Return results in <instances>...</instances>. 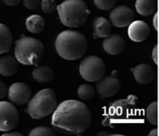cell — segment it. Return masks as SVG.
Instances as JSON below:
<instances>
[{
	"instance_id": "23",
	"label": "cell",
	"mask_w": 159,
	"mask_h": 136,
	"mask_svg": "<svg viewBox=\"0 0 159 136\" xmlns=\"http://www.w3.org/2000/svg\"><path fill=\"white\" fill-rule=\"evenodd\" d=\"M30 136H55L56 132L47 126H38L31 130L29 134Z\"/></svg>"
},
{
	"instance_id": "2",
	"label": "cell",
	"mask_w": 159,
	"mask_h": 136,
	"mask_svg": "<svg viewBox=\"0 0 159 136\" xmlns=\"http://www.w3.org/2000/svg\"><path fill=\"white\" fill-rule=\"evenodd\" d=\"M88 49V42L84 34L74 30H66L58 35L55 50L63 59L69 61L81 59Z\"/></svg>"
},
{
	"instance_id": "22",
	"label": "cell",
	"mask_w": 159,
	"mask_h": 136,
	"mask_svg": "<svg viewBox=\"0 0 159 136\" xmlns=\"http://www.w3.org/2000/svg\"><path fill=\"white\" fill-rule=\"evenodd\" d=\"M147 120L153 126L157 125V101H153L150 103L149 105L147 107L146 112Z\"/></svg>"
},
{
	"instance_id": "8",
	"label": "cell",
	"mask_w": 159,
	"mask_h": 136,
	"mask_svg": "<svg viewBox=\"0 0 159 136\" xmlns=\"http://www.w3.org/2000/svg\"><path fill=\"white\" fill-rule=\"evenodd\" d=\"M19 112L12 103L0 101V131L12 130L19 123Z\"/></svg>"
},
{
	"instance_id": "10",
	"label": "cell",
	"mask_w": 159,
	"mask_h": 136,
	"mask_svg": "<svg viewBox=\"0 0 159 136\" xmlns=\"http://www.w3.org/2000/svg\"><path fill=\"white\" fill-rule=\"evenodd\" d=\"M7 94L11 102L17 105H22L30 101L32 91L26 84L17 82L10 86Z\"/></svg>"
},
{
	"instance_id": "31",
	"label": "cell",
	"mask_w": 159,
	"mask_h": 136,
	"mask_svg": "<svg viewBox=\"0 0 159 136\" xmlns=\"http://www.w3.org/2000/svg\"><path fill=\"white\" fill-rule=\"evenodd\" d=\"M2 136H22V134H20V132L11 130V131L5 132L4 134H2Z\"/></svg>"
},
{
	"instance_id": "20",
	"label": "cell",
	"mask_w": 159,
	"mask_h": 136,
	"mask_svg": "<svg viewBox=\"0 0 159 136\" xmlns=\"http://www.w3.org/2000/svg\"><path fill=\"white\" fill-rule=\"evenodd\" d=\"M135 7L140 15L149 16L156 10V2L155 0H136Z\"/></svg>"
},
{
	"instance_id": "17",
	"label": "cell",
	"mask_w": 159,
	"mask_h": 136,
	"mask_svg": "<svg viewBox=\"0 0 159 136\" xmlns=\"http://www.w3.org/2000/svg\"><path fill=\"white\" fill-rule=\"evenodd\" d=\"M12 45V34L5 24L0 23V55L8 53Z\"/></svg>"
},
{
	"instance_id": "28",
	"label": "cell",
	"mask_w": 159,
	"mask_h": 136,
	"mask_svg": "<svg viewBox=\"0 0 159 136\" xmlns=\"http://www.w3.org/2000/svg\"><path fill=\"white\" fill-rule=\"evenodd\" d=\"M152 59L156 64L158 63V45H156L153 47L152 51Z\"/></svg>"
},
{
	"instance_id": "25",
	"label": "cell",
	"mask_w": 159,
	"mask_h": 136,
	"mask_svg": "<svg viewBox=\"0 0 159 136\" xmlns=\"http://www.w3.org/2000/svg\"><path fill=\"white\" fill-rule=\"evenodd\" d=\"M41 7L43 12L51 13L56 9L57 6L55 0H42Z\"/></svg>"
},
{
	"instance_id": "21",
	"label": "cell",
	"mask_w": 159,
	"mask_h": 136,
	"mask_svg": "<svg viewBox=\"0 0 159 136\" xmlns=\"http://www.w3.org/2000/svg\"><path fill=\"white\" fill-rule=\"evenodd\" d=\"M78 96L83 101H89L94 96L95 88L90 84H81L78 88Z\"/></svg>"
},
{
	"instance_id": "33",
	"label": "cell",
	"mask_w": 159,
	"mask_h": 136,
	"mask_svg": "<svg viewBox=\"0 0 159 136\" xmlns=\"http://www.w3.org/2000/svg\"><path fill=\"white\" fill-rule=\"evenodd\" d=\"M112 134H111V133L108 131H101L98 133V136H112Z\"/></svg>"
},
{
	"instance_id": "32",
	"label": "cell",
	"mask_w": 159,
	"mask_h": 136,
	"mask_svg": "<svg viewBox=\"0 0 159 136\" xmlns=\"http://www.w3.org/2000/svg\"><path fill=\"white\" fill-rule=\"evenodd\" d=\"M157 135H158V130H157V128L153 129V130H150V132L149 133V136H157Z\"/></svg>"
},
{
	"instance_id": "5",
	"label": "cell",
	"mask_w": 159,
	"mask_h": 136,
	"mask_svg": "<svg viewBox=\"0 0 159 136\" xmlns=\"http://www.w3.org/2000/svg\"><path fill=\"white\" fill-rule=\"evenodd\" d=\"M57 107V96L51 88H44L29 101L27 113L34 119H42L50 115Z\"/></svg>"
},
{
	"instance_id": "13",
	"label": "cell",
	"mask_w": 159,
	"mask_h": 136,
	"mask_svg": "<svg viewBox=\"0 0 159 136\" xmlns=\"http://www.w3.org/2000/svg\"><path fill=\"white\" fill-rule=\"evenodd\" d=\"M135 80L140 84H148L154 80L155 73L153 67L146 63H141L131 69Z\"/></svg>"
},
{
	"instance_id": "16",
	"label": "cell",
	"mask_w": 159,
	"mask_h": 136,
	"mask_svg": "<svg viewBox=\"0 0 159 136\" xmlns=\"http://www.w3.org/2000/svg\"><path fill=\"white\" fill-rule=\"evenodd\" d=\"M18 61L15 57L5 55L0 58V74L3 76H11L18 71Z\"/></svg>"
},
{
	"instance_id": "1",
	"label": "cell",
	"mask_w": 159,
	"mask_h": 136,
	"mask_svg": "<svg viewBox=\"0 0 159 136\" xmlns=\"http://www.w3.org/2000/svg\"><path fill=\"white\" fill-rule=\"evenodd\" d=\"M92 114L87 105L76 100H66L53 112L51 125L55 132L65 134H81L88 130Z\"/></svg>"
},
{
	"instance_id": "34",
	"label": "cell",
	"mask_w": 159,
	"mask_h": 136,
	"mask_svg": "<svg viewBox=\"0 0 159 136\" xmlns=\"http://www.w3.org/2000/svg\"><path fill=\"white\" fill-rule=\"evenodd\" d=\"M0 9H1V1H0Z\"/></svg>"
},
{
	"instance_id": "4",
	"label": "cell",
	"mask_w": 159,
	"mask_h": 136,
	"mask_svg": "<svg viewBox=\"0 0 159 136\" xmlns=\"http://www.w3.org/2000/svg\"><path fill=\"white\" fill-rule=\"evenodd\" d=\"M44 54V46L39 40L22 34L16 42L15 58L20 63L38 67Z\"/></svg>"
},
{
	"instance_id": "14",
	"label": "cell",
	"mask_w": 159,
	"mask_h": 136,
	"mask_svg": "<svg viewBox=\"0 0 159 136\" xmlns=\"http://www.w3.org/2000/svg\"><path fill=\"white\" fill-rule=\"evenodd\" d=\"M104 50L110 55H117L124 50L125 42L124 39L119 34L110 35L106 37L102 43Z\"/></svg>"
},
{
	"instance_id": "19",
	"label": "cell",
	"mask_w": 159,
	"mask_h": 136,
	"mask_svg": "<svg viewBox=\"0 0 159 136\" xmlns=\"http://www.w3.org/2000/svg\"><path fill=\"white\" fill-rule=\"evenodd\" d=\"M25 25L31 33H39L45 29L46 22L44 18L39 15H32L26 20Z\"/></svg>"
},
{
	"instance_id": "3",
	"label": "cell",
	"mask_w": 159,
	"mask_h": 136,
	"mask_svg": "<svg viewBox=\"0 0 159 136\" xmlns=\"http://www.w3.org/2000/svg\"><path fill=\"white\" fill-rule=\"evenodd\" d=\"M56 8L61 23L68 28L80 27L90 15L88 6L83 0H65Z\"/></svg>"
},
{
	"instance_id": "26",
	"label": "cell",
	"mask_w": 159,
	"mask_h": 136,
	"mask_svg": "<svg viewBox=\"0 0 159 136\" xmlns=\"http://www.w3.org/2000/svg\"><path fill=\"white\" fill-rule=\"evenodd\" d=\"M42 0H23V4L26 8L35 10L41 6Z\"/></svg>"
},
{
	"instance_id": "30",
	"label": "cell",
	"mask_w": 159,
	"mask_h": 136,
	"mask_svg": "<svg viewBox=\"0 0 159 136\" xmlns=\"http://www.w3.org/2000/svg\"><path fill=\"white\" fill-rule=\"evenodd\" d=\"M153 27H154L155 30H158V13H155L154 16H153Z\"/></svg>"
},
{
	"instance_id": "7",
	"label": "cell",
	"mask_w": 159,
	"mask_h": 136,
	"mask_svg": "<svg viewBox=\"0 0 159 136\" xmlns=\"http://www.w3.org/2000/svg\"><path fill=\"white\" fill-rule=\"evenodd\" d=\"M79 72L80 76L86 81L97 82L104 76L106 64L99 57L89 55L80 63Z\"/></svg>"
},
{
	"instance_id": "12",
	"label": "cell",
	"mask_w": 159,
	"mask_h": 136,
	"mask_svg": "<svg viewBox=\"0 0 159 136\" xmlns=\"http://www.w3.org/2000/svg\"><path fill=\"white\" fill-rule=\"evenodd\" d=\"M150 28L143 20H135L128 25V34L129 38L135 42H142L149 37Z\"/></svg>"
},
{
	"instance_id": "11",
	"label": "cell",
	"mask_w": 159,
	"mask_h": 136,
	"mask_svg": "<svg viewBox=\"0 0 159 136\" xmlns=\"http://www.w3.org/2000/svg\"><path fill=\"white\" fill-rule=\"evenodd\" d=\"M97 91L102 98H107L117 94L121 88V83L114 75L102 78L97 81Z\"/></svg>"
},
{
	"instance_id": "6",
	"label": "cell",
	"mask_w": 159,
	"mask_h": 136,
	"mask_svg": "<svg viewBox=\"0 0 159 136\" xmlns=\"http://www.w3.org/2000/svg\"><path fill=\"white\" fill-rule=\"evenodd\" d=\"M138 97L135 95H129L124 99H119L108 106L102 126L115 127V124L129 118L134 114Z\"/></svg>"
},
{
	"instance_id": "15",
	"label": "cell",
	"mask_w": 159,
	"mask_h": 136,
	"mask_svg": "<svg viewBox=\"0 0 159 136\" xmlns=\"http://www.w3.org/2000/svg\"><path fill=\"white\" fill-rule=\"evenodd\" d=\"M111 25L110 21L103 16L95 18L93 20V38L108 37L111 35Z\"/></svg>"
},
{
	"instance_id": "9",
	"label": "cell",
	"mask_w": 159,
	"mask_h": 136,
	"mask_svg": "<svg viewBox=\"0 0 159 136\" xmlns=\"http://www.w3.org/2000/svg\"><path fill=\"white\" fill-rule=\"evenodd\" d=\"M134 16V11L124 5L116 7L110 13L111 23L118 28H124L129 25L133 21Z\"/></svg>"
},
{
	"instance_id": "18",
	"label": "cell",
	"mask_w": 159,
	"mask_h": 136,
	"mask_svg": "<svg viewBox=\"0 0 159 136\" xmlns=\"http://www.w3.org/2000/svg\"><path fill=\"white\" fill-rule=\"evenodd\" d=\"M33 77L38 83H49L54 79V71L47 66H38L32 72Z\"/></svg>"
},
{
	"instance_id": "27",
	"label": "cell",
	"mask_w": 159,
	"mask_h": 136,
	"mask_svg": "<svg viewBox=\"0 0 159 136\" xmlns=\"http://www.w3.org/2000/svg\"><path fill=\"white\" fill-rule=\"evenodd\" d=\"M7 94V88L6 84L0 80V100L3 99Z\"/></svg>"
},
{
	"instance_id": "24",
	"label": "cell",
	"mask_w": 159,
	"mask_h": 136,
	"mask_svg": "<svg viewBox=\"0 0 159 136\" xmlns=\"http://www.w3.org/2000/svg\"><path fill=\"white\" fill-rule=\"evenodd\" d=\"M95 6L100 10L109 11L113 8L117 0H93Z\"/></svg>"
},
{
	"instance_id": "29",
	"label": "cell",
	"mask_w": 159,
	"mask_h": 136,
	"mask_svg": "<svg viewBox=\"0 0 159 136\" xmlns=\"http://www.w3.org/2000/svg\"><path fill=\"white\" fill-rule=\"evenodd\" d=\"M2 1L4 4L11 7L17 6V5H19L21 2V0H2Z\"/></svg>"
}]
</instances>
